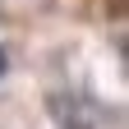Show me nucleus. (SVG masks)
<instances>
[{"instance_id": "f257e3e1", "label": "nucleus", "mask_w": 129, "mask_h": 129, "mask_svg": "<svg viewBox=\"0 0 129 129\" xmlns=\"http://www.w3.org/2000/svg\"><path fill=\"white\" fill-rule=\"evenodd\" d=\"M5 64H9V60H5V51H0V74H5Z\"/></svg>"}]
</instances>
